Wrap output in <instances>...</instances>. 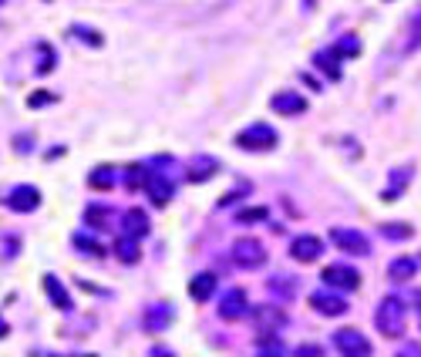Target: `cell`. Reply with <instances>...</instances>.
<instances>
[{
    "mask_svg": "<svg viewBox=\"0 0 421 357\" xmlns=\"http://www.w3.org/2000/svg\"><path fill=\"white\" fill-rule=\"evenodd\" d=\"M108 219H111V209H108V206H88V209H85V226H91V230H102Z\"/></svg>",
    "mask_w": 421,
    "mask_h": 357,
    "instance_id": "cell-25",
    "label": "cell"
},
{
    "mask_svg": "<svg viewBox=\"0 0 421 357\" xmlns=\"http://www.w3.org/2000/svg\"><path fill=\"white\" fill-rule=\"evenodd\" d=\"M411 172H415L411 165H405V169H394V172H391V182H388V189L381 192V199H384V202H394V199H398V196L405 192V186L411 182Z\"/></svg>",
    "mask_w": 421,
    "mask_h": 357,
    "instance_id": "cell-19",
    "label": "cell"
},
{
    "mask_svg": "<svg viewBox=\"0 0 421 357\" xmlns=\"http://www.w3.org/2000/svg\"><path fill=\"white\" fill-rule=\"evenodd\" d=\"M405 324H408V307L401 296H384L381 303H377L374 311V327L384 334V337H401L405 334Z\"/></svg>",
    "mask_w": 421,
    "mask_h": 357,
    "instance_id": "cell-1",
    "label": "cell"
},
{
    "mask_svg": "<svg viewBox=\"0 0 421 357\" xmlns=\"http://www.w3.org/2000/svg\"><path fill=\"white\" fill-rule=\"evenodd\" d=\"M394 357H421V344H401V351Z\"/></svg>",
    "mask_w": 421,
    "mask_h": 357,
    "instance_id": "cell-37",
    "label": "cell"
},
{
    "mask_svg": "<svg viewBox=\"0 0 421 357\" xmlns=\"http://www.w3.org/2000/svg\"><path fill=\"white\" fill-rule=\"evenodd\" d=\"M233 263L240 270H260L267 263V246L260 239H253V236H240L233 243Z\"/></svg>",
    "mask_w": 421,
    "mask_h": 357,
    "instance_id": "cell-3",
    "label": "cell"
},
{
    "mask_svg": "<svg viewBox=\"0 0 421 357\" xmlns=\"http://www.w3.org/2000/svg\"><path fill=\"white\" fill-rule=\"evenodd\" d=\"M418 320H421V317H418Z\"/></svg>",
    "mask_w": 421,
    "mask_h": 357,
    "instance_id": "cell-39",
    "label": "cell"
},
{
    "mask_svg": "<svg viewBox=\"0 0 421 357\" xmlns=\"http://www.w3.org/2000/svg\"><path fill=\"white\" fill-rule=\"evenodd\" d=\"M250 313H253L256 330L267 334V337H276V334L286 327V311L283 307H276V303H270V307H267V303H263V307H253Z\"/></svg>",
    "mask_w": 421,
    "mask_h": 357,
    "instance_id": "cell-5",
    "label": "cell"
},
{
    "mask_svg": "<svg viewBox=\"0 0 421 357\" xmlns=\"http://www.w3.org/2000/svg\"><path fill=\"white\" fill-rule=\"evenodd\" d=\"M152 223H149V213L145 209H128L125 213V236H132V239H138V236H149Z\"/></svg>",
    "mask_w": 421,
    "mask_h": 357,
    "instance_id": "cell-18",
    "label": "cell"
},
{
    "mask_svg": "<svg viewBox=\"0 0 421 357\" xmlns=\"http://www.w3.org/2000/svg\"><path fill=\"white\" fill-rule=\"evenodd\" d=\"M236 145L246 149V152H270L273 145H276V128L267 122H253L250 128H243L240 135H236Z\"/></svg>",
    "mask_w": 421,
    "mask_h": 357,
    "instance_id": "cell-2",
    "label": "cell"
},
{
    "mask_svg": "<svg viewBox=\"0 0 421 357\" xmlns=\"http://www.w3.org/2000/svg\"><path fill=\"white\" fill-rule=\"evenodd\" d=\"M270 108L276 115H286V118H293V115H303L307 111V98L300 92H276L270 98Z\"/></svg>",
    "mask_w": 421,
    "mask_h": 357,
    "instance_id": "cell-14",
    "label": "cell"
},
{
    "mask_svg": "<svg viewBox=\"0 0 421 357\" xmlns=\"http://www.w3.org/2000/svg\"><path fill=\"white\" fill-rule=\"evenodd\" d=\"M415 273H418V263H415L411 256H398V260H391V266H388V277H391L394 283L415 280Z\"/></svg>",
    "mask_w": 421,
    "mask_h": 357,
    "instance_id": "cell-21",
    "label": "cell"
},
{
    "mask_svg": "<svg viewBox=\"0 0 421 357\" xmlns=\"http://www.w3.org/2000/svg\"><path fill=\"white\" fill-rule=\"evenodd\" d=\"M408 47H421V7L411 17V41H408Z\"/></svg>",
    "mask_w": 421,
    "mask_h": 357,
    "instance_id": "cell-33",
    "label": "cell"
},
{
    "mask_svg": "<svg viewBox=\"0 0 421 357\" xmlns=\"http://www.w3.org/2000/svg\"><path fill=\"white\" fill-rule=\"evenodd\" d=\"M381 236H384V239H411L415 230H411L408 223H384V226H381Z\"/></svg>",
    "mask_w": 421,
    "mask_h": 357,
    "instance_id": "cell-27",
    "label": "cell"
},
{
    "mask_svg": "<svg viewBox=\"0 0 421 357\" xmlns=\"http://www.w3.org/2000/svg\"><path fill=\"white\" fill-rule=\"evenodd\" d=\"M51 101H54V94L51 92H37V94H30L28 98L30 108H44V105H51Z\"/></svg>",
    "mask_w": 421,
    "mask_h": 357,
    "instance_id": "cell-36",
    "label": "cell"
},
{
    "mask_svg": "<svg viewBox=\"0 0 421 357\" xmlns=\"http://www.w3.org/2000/svg\"><path fill=\"white\" fill-rule=\"evenodd\" d=\"M334 51H337L341 58H358V54H361V41H358L354 34H344V37L334 44Z\"/></svg>",
    "mask_w": 421,
    "mask_h": 357,
    "instance_id": "cell-28",
    "label": "cell"
},
{
    "mask_svg": "<svg viewBox=\"0 0 421 357\" xmlns=\"http://www.w3.org/2000/svg\"><path fill=\"white\" fill-rule=\"evenodd\" d=\"M256 357H283L280 341H276V337H267V334H260V354Z\"/></svg>",
    "mask_w": 421,
    "mask_h": 357,
    "instance_id": "cell-32",
    "label": "cell"
},
{
    "mask_svg": "<svg viewBox=\"0 0 421 357\" xmlns=\"http://www.w3.org/2000/svg\"><path fill=\"white\" fill-rule=\"evenodd\" d=\"M216 172H219V158L216 156H193L185 162V179L189 182H209Z\"/></svg>",
    "mask_w": 421,
    "mask_h": 357,
    "instance_id": "cell-12",
    "label": "cell"
},
{
    "mask_svg": "<svg viewBox=\"0 0 421 357\" xmlns=\"http://www.w3.org/2000/svg\"><path fill=\"white\" fill-rule=\"evenodd\" d=\"M250 313V300H246V290L240 287H233V290H226L223 300H219V317L223 320H240Z\"/></svg>",
    "mask_w": 421,
    "mask_h": 357,
    "instance_id": "cell-10",
    "label": "cell"
},
{
    "mask_svg": "<svg viewBox=\"0 0 421 357\" xmlns=\"http://www.w3.org/2000/svg\"><path fill=\"white\" fill-rule=\"evenodd\" d=\"M216 287H219V277H216V273H196V277L189 280V296H193L196 303H206V300H212Z\"/></svg>",
    "mask_w": 421,
    "mask_h": 357,
    "instance_id": "cell-16",
    "label": "cell"
},
{
    "mask_svg": "<svg viewBox=\"0 0 421 357\" xmlns=\"http://www.w3.org/2000/svg\"><path fill=\"white\" fill-rule=\"evenodd\" d=\"M71 34H75V37H81L88 47H102V44H105V37L94 31V27H85V24H75V27H71Z\"/></svg>",
    "mask_w": 421,
    "mask_h": 357,
    "instance_id": "cell-29",
    "label": "cell"
},
{
    "mask_svg": "<svg viewBox=\"0 0 421 357\" xmlns=\"http://www.w3.org/2000/svg\"><path fill=\"white\" fill-rule=\"evenodd\" d=\"M267 290H270L276 300H293L297 296V280H290V277H273L270 283H267Z\"/></svg>",
    "mask_w": 421,
    "mask_h": 357,
    "instance_id": "cell-22",
    "label": "cell"
},
{
    "mask_svg": "<svg viewBox=\"0 0 421 357\" xmlns=\"http://www.w3.org/2000/svg\"><path fill=\"white\" fill-rule=\"evenodd\" d=\"M267 216H270V209L267 206H250V209H240V223H267Z\"/></svg>",
    "mask_w": 421,
    "mask_h": 357,
    "instance_id": "cell-31",
    "label": "cell"
},
{
    "mask_svg": "<svg viewBox=\"0 0 421 357\" xmlns=\"http://www.w3.org/2000/svg\"><path fill=\"white\" fill-rule=\"evenodd\" d=\"M4 202H7V209H14V213H34V209H41V189L14 186Z\"/></svg>",
    "mask_w": 421,
    "mask_h": 357,
    "instance_id": "cell-8",
    "label": "cell"
},
{
    "mask_svg": "<svg viewBox=\"0 0 421 357\" xmlns=\"http://www.w3.org/2000/svg\"><path fill=\"white\" fill-rule=\"evenodd\" d=\"M172 320H176L172 303H152L149 311H145V317H142V324H145V330H149V334H166Z\"/></svg>",
    "mask_w": 421,
    "mask_h": 357,
    "instance_id": "cell-13",
    "label": "cell"
},
{
    "mask_svg": "<svg viewBox=\"0 0 421 357\" xmlns=\"http://www.w3.org/2000/svg\"><path fill=\"white\" fill-rule=\"evenodd\" d=\"M41 54H44V61L37 64V75H47V71L54 68V61H58V58H54V51H51L47 44H41Z\"/></svg>",
    "mask_w": 421,
    "mask_h": 357,
    "instance_id": "cell-35",
    "label": "cell"
},
{
    "mask_svg": "<svg viewBox=\"0 0 421 357\" xmlns=\"http://www.w3.org/2000/svg\"><path fill=\"white\" fill-rule=\"evenodd\" d=\"M310 307H314L317 313H324V317H344L347 300L341 294H334V290H314V294H310Z\"/></svg>",
    "mask_w": 421,
    "mask_h": 357,
    "instance_id": "cell-9",
    "label": "cell"
},
{
    "mask_svg": "<svg viewBox=\"0 0 421 357\" xmlns=\"http://www.w3.org/2000/svg\"><path fill=\"white\" fill-rule=\"evenodd\" d=\"M334 347H337V354L341 357H371V341L364 337L358 327H341L337 334H334Z\"/></svg>",
    "mask_w": 421,
    "mask_h": 357,
    "instance_id": "cell-4",
    "label": "cell"
},
{
    "mask_svg": "<svg viewBox=\"0 0 421 357\" xmlns=\"http://www.w3.org/2000/svg\"><path fill=\"white\" fill-rule=\"evenodd\" d=\"M88 186H91V189H98V192H102V189L108 192V189L115 186V172L108 169V165H105V169H94V172L88 175Z\"/></svg>",
    "mask_w": 421,
    "mask_h": 357,
    "instance_id": "cell-26",
    "label": "cell"
},
{
    "mask_svg": "<svg viewBox=\"0 0 421 357\" xmlns=\"http://www.w3.org/2000/svg\"><path fill=\"white\" fill-rule=\"evenodd\" d=\"M331 239H334V246L350 253V256H367V253H371L367 236L358 233V230H344V226H337V230H331Z\"/></svg>",
    "mask_w": 421,
    "mask_h": 357,
    "instance_id": "cell-7",
    "label": "cell"
},
{
    "mask_svg": "<svg viewBox=\"0 0 421 357\" xmlns=\"http://www.w3.org/2000/svg\"><path fill=\"white\" fill-rule=\"evenodd\" d=\"M293 357H324V347L320 344H300V347H293Z\"/></svg>",
    "mask_w": 421,
    "mask_h": 357,
    "instance_id": "cell-34",
    "label": "cell"
},
{
    "mask_svg": "<svg viewBox=\"0 0 421 357\" xmlns=\"http://www.w3.org/2000/svg\"><path fill=\"white\" fill-rule=\"evenodd\" d=\"M0 337H7V320L0 317Z\"/></svg>",
    "mask_w": 421,
    "mask_h": 357,
    "instance_id": "cell-38",
    "label": "cell"
},
{
    "mask_svg": "<svg viewBox=\"0 0 421 357\" xmlns=\"http://www.w3.org/2000/svg\"><path fill=\"white\" fill-rule=\"evenodd\" d=\"M71 243H75L85 256H105V246H102L98 239H91L88 233H75V236H71Z\"/></svg>",
    "mask_w": 421,
    "mask_h": 357,
    "instance_id": "cell-24",
    "label": "cell"
},
{
    "mask_svg": "<svg viewBox=\"0 0 421 357\" xmlns=\"http://www.w3.org/2000/svg\"><path fill=\"white\" fill-rule=\"evenodd\" d=\"M115 256H118L121 263H138V256H142L138 239H132V236H121L118 243H115Z\"/></svg>",
    "mask_w": 421,
    "mask_h": 357,
    "instance_id": "cell-23",
    "label": "cell"
},
{
    "mask_svg": "<svg viewBox=\"0 0 421 357\" xmlns=\"http://www.w3.org/2000/svg\"><path fill=\"white\" fill-rule=\"evenodd\" d=\"M44 294L54 300V307H58V311H71V296H68V290L61 287V280L54 277V273H47V277H44Z\"/></svg>",
    "mask_w": 421,
    "mask_h": 357,
    "instance_id": "cell-20",
    "label": "cell"
},
{
    "mask_svg": "<svg viewBox=\"0 0 421 357\" xmlns=\"http://www.w3.org/2000/svg\"><path fill=\"white\" fill-rule=\"evenodd\" d=\"M145 179H149L145 165H132V169L125 172V186H128V192H132V189H145Z\"/></svg>",
    "mask_w": 421,
    "mask_h": 357,
    "instance_id": "cell-30",
    "label": "cell"
},
{
    "mask_svg": "<svg viewBox=\"0 0 421 357\" xmlns=\"http://www.w3.org/2000/svg\"><path fill=\"white\" fill-rule=\"evenodd\" d=\"M145 192H149L152 206H166V202L172 199L176 186H172V179H169L166 172H149V179H145Z\"/></svg>",
    "mask_w": 421,
    "mask_h": 357,
    "instance_id": "cell-15",
    "label": "cell"
},
{
    "mask_svg": "<svg viewBox=\"0 0 421 357\" xmlns=\"http://www.w3.org/2000/svg\"><path fill=\"white\" fill-rule=\"evenodd\" d=\"M314 64L317 71H324L331 81H341V54L334 51V47H324V51H317L314 54Z\"/></svg>",
    "mask_w": 421,
    "mask_h": 357,
    "instance_id": "cell-17",
    "label": "cell"
},
{
    "mask_svg": "<svg viewBox=\"0 0 421 357\" xmlns=\"http://www.w3.org/2000/svg\"><path fill=\"white\" fill-rule=\"evenodd\" d=\"M320 280H324V283H327L331 290H358V287H361V273H358L354 266H347V263L324 266Z\"/></svg>",
    "mask_w": 421,
    "mask_h": 357,
    "instance_id": "cell-6",
    "label": "cell"
},
{
    "mask_svg": "<svg viewBox=\"0 0 421 357\" xmlns=\"http://www.w3.org/2000/svg\"><path fill=\"white\" fill-rule=\"evenodd\" d=\"M320 253H324V239L320 236H297L293 243H290V256L297 260V263H317L320 260Z\"/></svg>",
    "mask_w": 421,
    "mask_h": 357,
    "instance_id": "cell-11",
    "label": "cell"
}]
</instances>
